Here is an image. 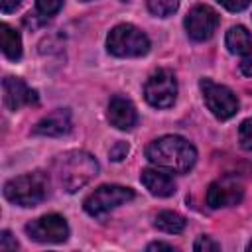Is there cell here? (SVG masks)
Wrapping results in <instances>:
<instances>
[{"label":"cell","mask_w":252,"mask_h":252,"mask_svg":"<svg viewBox=\"0 0 252 252\" xmlns=\"http://www.w3.org/2000/svg\"><path fill=\"white\" fill-rule=\"evenodd\" d=\"M146 158L154 165L171 173H187L197 161V150L185 138L167 134L150 142L146 148Z\"/></svg>","instance_id":"cell-1"},{"label":"cell","mask_w":252,"mask_h":252,"mask_svg":"<svg viewBox=\"0 0 252 252\" xmlns=\"http://www.w3.org/2000/svg\"><path fill=\"white\" fill-rule=\"evenodd\" d=\"M55 173L59 185L67 193H75L85 187L93 177H96L98 161L83 150H71L55 159Z\"/></svg>","instance_id":"cell-2"},{"label":"cell","mask_w":252,"mask_h":252,"mask_svg":"<svg viewBox=\"0 0 252 252\" xmlns=\"http://www.w3.org/2000/svg\"><path fill=\"white\" fill-rule=\"evenodd\" d=\"M4 197L20 207H35L47 197V177L41 171L12 177L4 185Z\"/></svg>","instance_id":"cell-3"},{"label":"cell","mask_w":252,"mask_h":252,"mask_svg":"<svg viewBox=\"0 0 252 252\" xmlns=\"http://www.w3.org/2000/svg\"><path fill=\"white\" fill-rule=\"evenodd\" d=\"M106 49L116 57H142L150 51V39L140 28L118 24L108 32Z\"/></svg>","instance_id":"cell-4"},{"label":"cell","mask_w":252,"mask_h":252,"mask_svg":"<svg viewBox=\"0 0 252 252\" xmlns=\"http://www.w3.org/2000/svg\"><path fill=\"white\" fill-rule=\"evenodd\" d=\"M134 199V191L124 185H100L96 187L83 203L85 211L91 217H104L112 209Z\"/></svg>","instance_id":"cell-5"},{"label":"cell","mask_w":252,"mask_h":252,"mask_svg":"<svg viewBox=\"0 0 252 252\" xmlns=\"http://www.w3.org/2000/svg\"><path fill=\"white\" fill-rule=\"evenodd\" d=\"M199 87L203 93V100L215 118L228 120L238 112V98L228 87L219 85L211 79H201Z\"/></svg>","instance_id":"cell-6"},{"label":"cell","mask_w":252,"mask_h":252,"mask_svg":"<svg viewBox=\"0 0 252 252\" xmlns=\"http://www.w3.org/2000/svg\"><path fill=\"white\" fill-rule=\"evenodd\" d=\"M177 96V81L169 69L154 71L144 85V98L148 104L156 108H167L175 102Z\"/></svg>","instance_id":"cell-7"},{"label":"cell","mask_w":252,"mask_h":252,"mask_svg":"<svg viewBox=\"0 0 252 252\" xmlns=\"http://www.w3.org/2000/svg\"><path fill=\"white\" fill-rule=\"evenodd\" d=\"M26 234L41 244H59L69 236V224L61 215H43L26 224Z\"/></svg>","instance_id":"cell-8"},{"label":"cell","mask_w":252,"mask_h":252,"mask_svg":"<svg viewBox=\"0 0 252 252\" xmlns=\"http://www.w3.org/2000/svg\"><path fill=\"white\" fill-rule=\"evenodd\" d=\"M183 24H185V32L191 39L205 41L215 33V30L219 26V14L211 6L199 4V6L189 10Z\"/></svg>","instance_id":"cell-9"},{"label":"cell","mask_w":252,"mask_h":252,"mask_svg":"<svg viewBox=\"0 0 252 252\" xmlns=\"http://www.w3.org/2000/svg\"><path fill=\"white\" fill-rule=\"evenodd\" d=\"M244 197V185L230 175H224L217 181H213L207 189V205L211 209H222L238 205Z\"/></svg>","instance_id":"cell-10"},{"label":"cell","mask_w":252,"mask_h":252,"mask_svg":"<svg viewBox=\"0 0 252 252\" xmlns=\"http://www.w3.org/2000/svg\"><path fill=\"white\" fill-rule=\"evenodd\" d=\"M2 93H4V104L8 110H20L22 106L37 104V93L30 89L20 77H6L2 81Z\"/></svg>","instance_id":"cell-11"},{"label":"cell","mask_w":252,"mask_h":252,"mask_svg":"<svg viewBox=\"0 0 252 252\" xmlns=\"http://www.w3.org/2000/svg\"><path fill=\"white\" fill-rule=\"evenodd\" d=\"M108 122L118 130H132L138 122V112L134 104L124 96H112L108 102Z\"/></svg>","instance_id":"cell-12"},{"label":"cell","mask_w":252,"mask_h":252,"mask_svg":"<svg viewBox=\"0 0 252 252\" xmlns=\"http://www.w3.org/2000/svg\"><path fill=\"white\" fill-rule=\"evenodd\" d=\"M69 130H71V110L69 108H57V110L49 112L33 126V134L51 136V138L63 136Z\"/></svg>","instance_id":"cell-13"},{"label":"cell","mask_w":252,"mask_h":252,"mask_svg":"<svg viewBox=\"0 0 252 252\" xmlns=\"http://www.w3.org/2000/svg\"><path fill=\"white\" fill-rule=\"evenodd\" d=\"M140 181H142V185H144L152 195H156V197H169V195L175 193V181H173V177H171L167 171L154 169V167L142 169Z\"/></svg>","instance_id":"cell-14"},{"label":"cell","mask_w":252,"mask_h":252,"mask_svg":"<svg viewBox=\"0 0 252 252\" xmlns=\"http://www.w3.org/2000/svg\"><path fill=\"white\" fill-rule=\"evenodd\" d=\"M224 43H226V49L234 55H242L244 51H248L252 47V35L250 32L244 28V26H232L228 32H226V37H224Z\"/></svg>","instance_id":"cell-15"},{"label":"cell","mask_w":252,"mask_h":252,"mask_svg":"<svg viewBox=\"0 0 252 252\" xmlns=\"http://www.w3.org/2000/svg\"><path fill=\"white\" fill-rule=\"evenodd\" d=\"M0 43H2V53L8 59L16 61V59L22 57V37L8 24H2L0 26Z\"/></svg>","instance_id":"cell-16"},{"label":"cell","mask_w":252,"mask_h":252,"mask_svg":"<svg viewBox=\"0 0 252 252\" xmlns=\"http://www.w3.org/2000/svg\"><path fill=\"white\" fill-rule=\"evenodd\" d=\"M185 224H187V220L179 213H173V211H161V213H158V217L154 220V226L167 234H179L185 228Z\"/></svg>","instance_id":"cell-17"},{"label":"cell","mask_w":252,"mask_h":252,"mask_svg":"<svg viewBox=\"0 0 252 252\" xmlns=\"http://www.w3.org/2000/svg\"><path fill=\"white\" fill-rule=\"evenodd\" d=\"M179 8V0H148V10L158 18H167Z\"/></svg>","instance_id":"cell-18"},{"label":"cell","mask_w":252,"mask_h":252,"mask_svg":"<svg viewBox=\"0 0 252 252\" xmlns=\"http://www.w3.org/2000/svg\"><path fill=\"white\" fill-rule=\"evenodd\" d=\"M63 6V0H35V14L45 20L51 18L53 14H57Z\"/></svg>","instance_id":"cell-19"},{"label":"cell","mask_w":252,"mask_h":252,"mask_svg":"<svg viewBox=\"0 0 252 252\" xmlns=\"http://www.w3.org/2000/svg\"><path fill=\"white\" fill-rule=\"evenodd\" d=\"M238 140L244 150H252V118H246L238 126Z\"/></svg>","instance_id":"cell-20"},{"label":"cell","mask_w":252,"mask_h":252,"mask_svg":"<svg viewBox=\"0 0 252 252\" xmlns=\"http://www.w3.org/2000/svg\"><path fill=\"white\" fill-rule=\"evenodd\" d=\"M193 250H197V252H215V250H220V244L215 242L211 236H199L193 244Z\"/></svg>","instance_id":"cell-21"},{"label":"cell","mask_w":252,"mask_h":252,"mask_svg":"<svg viewBox=\"0 0 252 252\" xmlns=\"http://www.w3.org/2000/svg\"><path fill=\"white\" fill-rule=\"evenodd\" d=\"M130 152V146L126 142H116L112 148H110V159L112 161H122Z\"/></svg>","instance_id":"cell-22"},{"label":"cell","mask_w":252,"mask_h":252,"mask_svg":"<svg viewBox=\"0 0 252 252\" xmlns=\"http://www.w3.org/2000/svg\"><path fill=\"white\" fill-rule=\"evenodd\" d=\"M217 2L222 4L230 12H240V10L248 8V4H250V0H217Z\"/></svg>","instance_id":"cell-23"},{"label":"cell","mask_w":252,"mask_h":252,"mask_svg":"<svg viewBox=\"0 0 252 252\" xmlns=\"http://www.w3.org/2000/svg\"><path fill=\"white\" fill-rule=\"evenodd\" d=\"M240 71H242V75L252 77V47H250L248 51L242 53V59H240Z\"/></svg>","instance_id":"cell-24"},{"label":"cell","mask_w":252,"mask_h":252,"mask_svg":"<svg viewBox=\"0 0 252 252\" xmlns=\"http://www.w3.org/2000/svg\"><path fill=\"white\" fill-rule=\"evenodd\" d=\"M18 248V242L12 238V234L8 230H2L0 234V250H16Z\"/></svg>","instance_id":"cell-25"},{"label":"cell","mask_w":252,"mask_h":252,"mask_svg":"<svg viewBox=\"0 0 252 252\" xmlns=\"http://www.w3.org/2000/svg\"><path fill=\"white\" fill-rule=\"evenodd\" d=\"M22 0H0V6H2V12L8 14V12H14L18 6H20Z\"/></svg>","instance_id":"cell-26"},{"label":"cell","mask_w":252,"mask_h":252,"mask_svg":"<svg viewBox=\"0 0 252 252\" xmlns=\"http://www.w3.org/2000/svg\"><path fill=\"white\" fill-rule=\"evenodd\" d=\"M148 250H173V246L165 244V242H152V244H148Z\"/></svg>","instance_id":"cell-27"},{"label":"cell","mask_w":252,"mask_h":252,"mask_svg":"<svg viewBox=\"0 0 252 252\" xmlns=\"http://www.w3.org/2000/svg\"><path fill=\"white\" fill-rule=\"evenodd\" d=\"M248 250H252V242H250V244H248Z\"/></svg>","instance_id":"cell-28"},{"label":"cell","mask_w":252,"mask_h":252,"mask_svg":"<svg viewBox=\"0 0 252 252\" xmlns=\"http://www.w3.org/2000/svg\"><path fill=\"white\" fill-rule=\"evenodd\" d=\"M85 2H89V0H85Z\"/></svg>","instance_id":"cell-29"},{"label":"cell","mask_w":252,"mask_h":252,"mask_svg":"<svg viewBox=\"0 0 252 252\" xmlns=\"http://www.w3.org/2000/svg\"><path fill=\"white\" fill-rule=\"evenodd\" d=\"M124 2H126V0H124Z\"/></svg>","instance_id":"cell-30"}]
</instances>
